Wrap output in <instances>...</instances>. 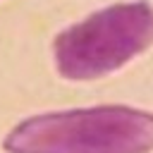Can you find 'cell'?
<instances>
[{
    "label": "cell",
    "instance_id": "6da1fadb",
    "mask_svg": "<svg viewBox=\"0 0 153 153\" xmlns=\"http://www.w3.org/2000/svg\"><path fill=\"white\" fill-rule=\"evenodd\" d=\"M2 148L7 153H151L153 112L129 105L43 112L19 122Z\"/></svg>",
    "mask_w": 153,
    "mask_h": 153
},
{
    "label": "cell",
    "instance_id": "7a4b0ae2",
    "mask_svg": "<svg viewBox=\"0 0 153 153\" xmlns=\"http://www.w3.org/2000/svg\"><path fill=\"white\" fill-rule=\"evenodd\" d=\"M153 43V5L146 0L103 7L55 36V69L69 81L112 74Z\"/></svg>",
    "mask_w": 153,
    "mask_h": 153
}]
</instances>
